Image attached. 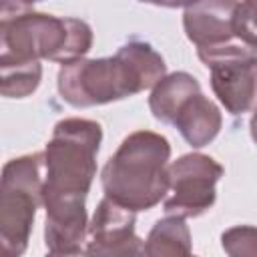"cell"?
Here are the masks:
<instances>
[{"mask_svg":"<svg viewBox=\"0 0 257 257\" xmlns=\"http://www.w3.org/2000/svg\"><path fill=\"white\" fill-rule=\"evenodd\" d=\"M102 126L96 120L68 116L54 124L42 151V207L46 211V221L64 223L86 217L84 203L96 177Z\"/></svg>","mask_w":257,"mask_h":257,"instance_id":"6da1fadb","label":"cell"},{"mask_svg":"<svg viewBox=\"0 0 257 257\" xmlns=\"http://www.w3.org/2000/svg\"><path fill=\"white\" fill-rule=\"evenodd\" d=\"M167 74L163 56L147 42H126L106 58H76L60 66L56 88L74 108H90L153 88Z\"/></svg>","mask_w":257,"mask_h":257,"instance_id":"7a4b0ae2","label":"cell"},{"mask_svg":"<svg viewBox=\"0 0 257 257\" xmlns=\"http://www.w3.org/2000/svg\"><path fill=\"white\" fill-rule=\"evenodd\" d=\"M92 28L72 16L32 10L24 0H0V66L72 62L92 48Z\"/></svg>","mask_w":257,"mask_h":257,"instance_id":"3957f363","label":"cell"},{"mask_svg":"<svg viewBox=\"0 0 257 257\" xmlns=\"http://www.w3.org/2000/svg\"><path fill=\"white\" fill-rule=\"evenodd\" d=\"M171 145L155 131H135L122 139L100 171L104 197L133 209L149 211L169 193Z\"/></svg>","mask_w":257,"mask_h":257,"instance_id":"277c9868","label":"cell"},{"mask_svg":"<svg viewBox=\"0 0 257 257\" xmlns=\"http://www.w3.org/2000/svg\"><path fill=\"white\" fill-rule=\"evenodd\" d=\"M44 157L20 155L2 167L0 179V249L6 257L26 251L36 209L42 205Z\"/></svg>","mask_w":257,"mask_h":257,"instance_id":"5b68a950","label":"cell"},{"mask_svg":"<svg viewBox=\"0 0 257 257\" xmlns=\"http://www.w3.org/2000/svg\"><path fill=\"white\" fill-rule=\"evenodd\" d=\"M225 169L213 157L187 153L169 165V191L163 207L169 215L199 217L207 213L217 199V181Z\"/></svg>","mask_w":257,"mask_h":257,"instance_id":"8992f818","label":"cell"},{"mask_svg":"<svg viewBox=\"0 0 257 257\" xmlns=\"http://www.w3.org/2000/svg\"><path fill=\"white\" fill-rule=\"evenodd\" d=\"M137 211L104 197L88 223L84 253L88 255H145V241L135 233Z\"/></svg>","mask_w":257,"mask_h":257,"instance_id":"52a82bcc","label":"cell"},{"mask_svg":"<svg viewBox=\"0 0 257 257\" xmlns=\"http://www.w3.org/2000/svg\"><path fill=\"white\" fill-rule=\"evenodd\" d=\"M209 70L211 88L227 112L245 114L257 108V56L221 62Z\"/></svg>","mask_w":257,"mask_h":257,"instance_id":"ba28073f","label":"cell"},{"mask_svg":"<svg viewBox=\"0 0 257 257\" xmlns=\"http://www.w3.org/2000/svg\"><path fill=\"white\" fill-rule=\"evenodd\" d=\"M239 0H197L183 12V28L197 48H209L237 38L235 12Z\"/></svg>","mask_w":257,"mask_h":257,"instance_id":"9c48e42d","label":"cell"},{"mask_svg":"<svg viewBox=\"0 0 257 257\" xmlns=\"http://www.w3.org/2000/svg\"><path fill=\"white\" fill-rule=\"evenodd\" d=\"M173 124L193 149H203L219 135L223 126V114L209 96L197 92L179 108Z\"/></svg>","mask_w":257,"mask_h":257,"instance_id":"30bf717a","label":"cell"},{"mask_svg":"<svg viewBox=\"0 0 257 257\" xmlns=\"http://www.w3.org/2000/svg\"><path fill=\"white\" fill-rule=\"evenodd\" d=\"M197 92H201V84L193 74L183 70L171 72V74H165L151 88L149 108L157 120L165 124H173L179 108Z\"/></svg>","mask_w":257,"mask_h":257,"instance_id":"8fae6325","label":"cell"},{"mask_svg":"<svg viewBox=\"0 0 257 257\" xmlns=\"http://www.w3.org/2000/svg\"><path fill=\"white\" fill-rule=\"evenodd\" d=\"M193 241L189 225L181 215H169L159 219L145 239V255L149 257H181L191 255Z\"/></svg>","mask_w":257,"mask_h":257,"instance_id":"7c38bea8","label":"cell"},{"mask_svg":"<svg viewBox=\"0 0 257 257\" xmlns=\"http://www.w3.org/2000/svg\"><path fill=\"white\" fill-rule=\"evenodd\" d=\"M2 80H0V92L6 98H26L30 96L42 78V64L40 62H28V64H6L0 66Z\"/></svg>","mask_w":257,"mask_h":257,"instance_id":"4fadbf2b","label":"cell"},{"mask_svg":"<svg viewBox=\"0 0 257 257\" xmlns=\"http://www.w3.org/2000/svg\"><path fill=\"white\" fill-rule=\"evenodd\" d=\"M221 247L231 257H255L257 255V227L235 225L223 231Z\"/></svg>","mask_w":257,"mask_h":257,"instance_id":"5bb4252c","label":"cell"},{"mask_svg":"<svg viewBox=\"0 0 257 257\" xmlns=\"http://www.w3.org/2000/svg\"><path fill=\"white\" fill-rule=\"evenodd\" d=\"M235 34L251 44L257 46V0H241L235 12Z\"/></svg>","mask_w":257,"mask_h":257,"instance_id":"9a60e30c","label":"cell"},{"mask_svg":"<svg viewBox=\"0 0 257 257\" xmlns=\"http://www.w3.org/2000/svg\"><path fill=\"white\" fill-rule=\"evenodd\" d=\"M143 4H153V6H163V8H187L195 4L197 0H139Z\"/></svg>","mask_w":257,"mask_h":257,"instance_id":"2e32d148","label":"cell"},{"mask_svg":"<svg viewBox=\"0 0 257 257\" xmlns=\"http://www.w3.org/2000/svg\"><path fill=\"white\" fill-rule=\"evenodd\" d=\"M249 133H251L253 143L257 145V108L253 110V116H251V120H249Z\"/></svg>","mask_w":257,"mask_h":257,"instance_id":"e0dca14e","label":"cell"},{"mask_svg":"<svg viewBox=\"0 0 257 257\" xmlns=\"http://www.w3.org/2000/svg\"><path fill=\"white\" fill-rule=\"evenodd\" d=\"M24 2H28V4H36V2H42V0H24Z\"/></svg>","mask_w":257,"mask_h":257,"instance_id":"ac0fdd59","label":"cell"}]
</instances>
